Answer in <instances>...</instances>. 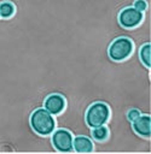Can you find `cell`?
I'll list each match as a JSON object with an SVG mask.
<instances>
[{"label": "cell", "instance_id": "cell-12", "mask_svg": "<svg viewBox=\"0 0 151 154\" xmlns=\"http://www.w3.org/2000/svg\"><path fill=\"white\" fill-rule=\"evenodd\" d=\"M146 7H147V5H146L145 0H135L134 1V8H137L138 11L144 12L146 10Z\"/></svg>", "mask_w": 151, "mask_h": 154}, {"label": "cell", "instance_id": "cell-10", "mask_svg": "<svg viewBox=\"0 0 151 154\" xmlns=\"http://www.w3.org/2000/svg\"><path fill=\"white\" fill-rule=\"evenodd\" d=\"M140 59L146 65V67L151 66V46H150V43H146L140 48Z\"/></svg>", "mask_w": 151, "mask_h": 154}, {"label": "cell", "instance_id": "cell-7", "mask_svg": "<svg viewBox=\"0 0 151 154\" xmlns=\"http://www.w3.org/2000/svg\"><path fill=\"white\" fill-rule=\"evenodd\" d=\"M134 131L144 137H150L151 135V118L150 116H139L135 120H133Z\"/></svg>", "mask_w": 151, "mask_h": 154}, {"label": "cell", "instance_id": "cell-6", "mask_svg": "<svg viewBox=\"0 0 151 154\" xmlns=\"http://www.w3.org/2000/svg\"><path fill=\"white\" fill-rule=\"evenodd\" d=\"M65 107V100L59 94H52L45 100V109L51 114H59Z\"/></svg>", "mask_w": 151, "mask_h": 154}, {"label": "cell", "instance_id": "cell-8", "mask_svg": "<svg viewBox=\"0 0 151 154\" xmlns=\"http://www.w3.org/2000/svg\"><path fill=\"white\" fill-rule=\"evenodd\" d=\"M72 149L77 153H91L93 150V142L86 136H77L72 138Z\"/></svg>", "mask_w": 151, "mask_h": 154}, {"label": "cell", "instance_id": "cell-13", "mask_svg": "<svg viewBox=\"0 0 151 154\" xmlns=\"http://www.w3.org/2000/svg\"><path fill=\"white\" fill-rule=\"evenodd\" d=\"M139 116H140V112H139L138 109H135V108L129 109V111H128V113H127V118H128L130 122L135 120V119H137Z\"/></svg>", "mask_w": 151, "mask_h": 154}, {"label": "cell", "instance_id": "cell-4", "mask_svg": "<svg viewBox=\"0 0 151 154\" xmlns=\"http://www.w3.org/2000/svg\"><path fill=\"white\" fill-rule=\"evenodd\" d=\"M72 135L65 129H58L52 135V142L57 150L65 153L72 150Z\"/></svg>", "mask_w": 151, "mask_h": 154}, {"label": "cell", "instance_id": "cell-1", "mask_svg": "<svg viewBox=\"0 0 151 154\" xmlns=\"http://www.w3.org/2000/svg\"><path fill=\"white\" fill-rule=\"evenodd\" d=\"M30 125L39 135L46 136L54 131L56 122L48 111L45 108H37L30 116Z\"/></svg>", "mask_w": 151, "mask_h": 154}, {"label": "cell", "instance_id": "cell-5", "mask_svg": "<svg viewBox=\"0 0 151 154\" xmlns=\"http://www.w3.org/2000/svg\"><path fill=\"white\" fill-rule=\"evenodd\" d=\"M118 20L121 25L124 28H128V29L135 28L143 20V12L138 11L134 7H126L120 12Z\"/></svg>", "mask_w": 151, "mask_h": 154}, {"label": "cell", "instance_id": "cell-11", "mask_svg": "<svg viewBox=\"0 0 151 154\" xmlns=\"http://www.w3.org/2000/svg\"><path fill=\"white\" fill-rule=\"evenodd\" d=\"M108 135H109V131H108V129L104 125L93 128L92 136L94 137V140H97V141H104V140L108 138Z\"/></svg>", "mask_w": 151, "mask_h": 154}, {"label": "cell", "instance_id": "cell-9", "mask_svg": "<svg viewBox=\"0 0 151 154\" xmlns=\"http://www.w3.org/2000/svg\"><path fill=\"white\" fill-rule=\"evenodd\" d=\"M14 5L11 1H2L0 4V17L2 18H11L14 13Z\"/></svg>", "mask_w": 151, "mask_h": 154}, {"label": "cell", "instance_id": "cell-2", "mask_svg": "<svg viewBox=\"0 0 151 154\" xmlns=\"http://www.w3.org/2000/svg\"><path fill=\"white\" fill-rule=\"evenodd\" d=\"M110 116L109 107L103 102H94L92 103L87 112H86V123L91 128L105 125Z\"/></svg>", "mask_w": 151, "mask_h": 154}, {"label": "cell", "instance_id": "cell-3", "mask_svg": "<svg viewBox=\"0 0 151 154\" xmlns=\"http://www.w3.org/2000/svg\"><path fill=\"white\" fill-rule=\"evenodd\" d=\"M133 52V42L128 37H118L109 47V55L114 60H124Z\"/></svg>", "mask_w": 151, "mask_h": 154}]
</instances>
